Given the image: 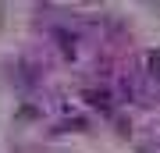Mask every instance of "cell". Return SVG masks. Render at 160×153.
<instances>
[{"label": "cell", "instance_id": "1", "mask_svg": "<svg viewBox=\"0 0 160 153\" xmlns=\"http://www.w3.org/2000/svg\"><path fill=\"white\" fill-rule=\"evenodd\" d=\"M86 100H89V103H110V96H107L103 89H89V93H86Z\"/></svg>", "mask_w": 160, "mask_h": 153}, {"label": "cell", "instance_id": "2", "mask_svg": "<svg viewBox=\"0 0 160 153\" xmlns=\"http://www.w3.org/2000/svg\"><path fill=\"white\" fill-rule=\"evenodd\" d=\"M149 71H153V75L160 71V54H153V57H149Z\"/></svg>", "mask_w": 160, "mask_h": 153}]
</instances>
